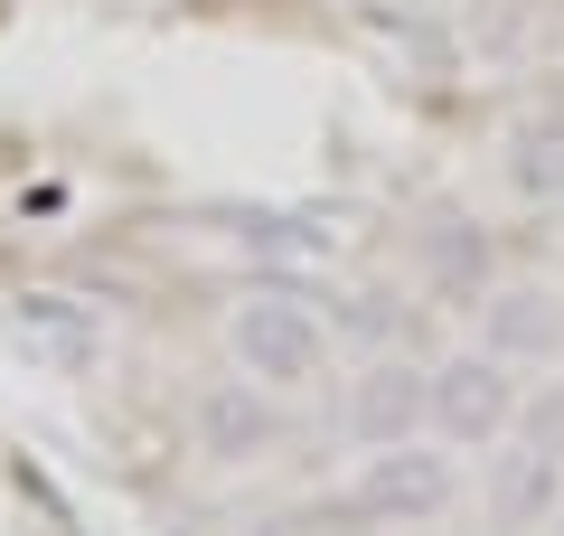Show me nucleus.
I'll return each instance as SVG.
<instances>
[{
    "instance_id": "3",
    "label": "nucleus",
    "mask_w": 564,
    "mask_h": 536,
    "mask_svg": "<svg viewBox=\"0 0 564 536\" xmlns=\"http://www.w3.org/2000/svg\"><path fill=\"white\" fill-rule=\"evenodd\" d=\"M452 499H462V471H452V452H433L423 433L367 452L358 480H348V508H358L367 527H433Z\"/></svg>"
},
{
    "instance_id": "9",
    "label": "nucleus",
    "mask_w": 564,
    "mask_h": 536,
    "mask_svg": "<svg viewBox=\"0 0 564 536\" xmlns=\"http://www.w3.org/2000/svg\"><path fill=\"white\" fill-rule=\"evenodd\" d=\"M404 330V311H395V292H358V311H348V339H358L367 357H386V339Z\"/></svg>"
},
{
    "instance_id": "8",
    "label": "nucleus",
    "mask_w": 564,
    "mask_h": 536,
    "mask_svg": "<svg viewBox=\"0 0 564 536\" xmlns=\"http://www.w3.org/2000/svg\"><path fill=\"white\" fill-rule=\"evenodd\" d=\"M423 282L470 311V301L489 292V236H480V226H433V245H423Z\"/></svg>"
},
{
    "instance_id": "5",
    "label": "nucleus",
    "mask_w": 564,
    "mask_h": 536,
    "mask_svg": "<svg viewBox=\"0 0 564 536\" xmlns=\"http://www.w3.org/2000/svg\"><path fill=\"white\" fill-rule=\"evenodd\" d=\"M339 433L358 442V452H386V442H414L423 433V367L414 357H367L358 377H348L339 396Z\"/></svg>"
},
{
    "instance_id": "10",
    "label": "nucleus",
    "mask_w": 564,
    "mask_h": 536,
    "mask_svg": "<svg viewBox=\"0 0 564 536\" xmlns=\"http://www.w3.org/2000/svg\"><path fill=\"white\" fill-rule=\"evenodd\" d=\"M555 357H564V349H555Z\"/></svg>"
},
{
    "instance_id": "6",
    "label": "nucleus",
    "mask_w": 564,
    "mask_h": 536,
    "mask_svg": "<svg viewBox=\"0 0 564 536\" xmlns=\"http://www.w3.org/2000/svg\"><path fill=\"white\" fill-rule=\"evenodd\" d=\"M470 311H480V349H489V357H508V367H527V357H555V349H564V301H555V292H536V282L480 292Z\"/></svg>"
},
{
    "instance_id": "2",
    "label": "nucleus",
    "mask_w": 564,
    "mask_h": 536,
    "mask_svg": "<svg viewBox=\"0 0 564 536\" xmlns=\"http://www.w3.org/2000/svg\"><path fill=\"white\" fill-rule=\"evenodd\" d=\"M226 357H236V377L273 386V396H302V386L329 377V320L302 292H245L226 311Z\"/></svg>"
},
{
    "instance_id": "7",
    "label": "nucleus",
    "mask_w": 564,
    "mask_h": 536,
    "mask_svg": "<svg viewBox=\"0 0 564 536\" xmlns=\"http://www.w3.org/2000/svg\"><path fill=\"white\" fill-rule=\"evenodd\" d=\"M555 490H564V452H536V442H499L489 452V499H499L508 527H545Z\"/></svg>"
},
{
    "instance_id": "4",
    "label": "nucleus",
    "mask_w": 564,
    "mask_h": 536,
    "mask_svg": "<svg viewBox=\"0 0 564 536\" xmlns=\"http://www.w3.org/2000/svg\"><path fill=\"white\" fill-rule=\"evenodd\" d=\"M188 433H198V452L217 461V471H245V461H263L282 442V396L254 386V377H217L188 405Z\"/></svg>"
},
{
    "instance_id": "1",
    "label": "nucleus",
    "mask_w": 564,
    "mask_h": 536,
    "mask_svg": "<svg viewBox=\"0 0 564 536\" xmlns=\"http://www.w3.org/2000/svg\"><path fill=\"white\" fill-rule=\"evenodd\" d=\"M518 424H527V386H518L508 357L480 349V339L423 367V433H443L452 452H499Z\"/></svg>"
}]
</instances>
